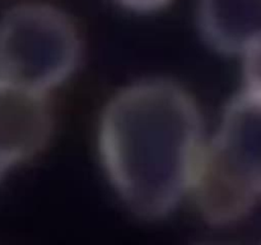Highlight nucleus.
Instances as JSON below:
<instances>
[{
  "instance_id": "f257e3e1",
  "label": "nucleus",
  "mask_w": 261,
  "mask_h": 245,
  "mask_svg": "<svg viewBox=\"0 0 261 245\" xmlns=\"http://www.w3.org/2000/svg\"><path fill=\"white\" fill-rule=\"evenodd\" d=\"M96 135L105 176L135 217L160 221L190 198L208 135L180 83L148 77L121 87L105 104Z\"/></svg>"
},
{
  "instance_id": "f03ea898",
  "label": "nucleus",
  "mask_w": 261,
  "mask_h": 245,
  "mask_svg": "<svg viewBox=\"0 0 261 245\" xmlns=\"http://www.w3.org/2000/svg\"><path fill=\"white\" fill-rule=\"evenodd\" d=\"M261 198V94L242 88L206 137L190 199L204 221L237 222Z\"/></svg>"
},
{
  "instance_id": "7ed1b4c3",
  "label": "nucleus",
  "mask_w": 261,
  "mask_h": 245,
  "mask_svg": "<svg viewBox=\"0 0 261 245\" xmlns=\"http://www.w3.org/2000/svg\"><path fill=\"white\" fill-rule=\"evenodd\" d=\"M83 42L65 12L23 2L0 17V86L48 94L78 70Z\"/></svg>"
},
{
  "instance_id": "20e7f679",
  "label": "nucleus",
  "mask_w": 261,
  "mask_h": 245,
  "mask_svg": "<svg viewBox=\"0 0 261 245\" xmlns=\"http://www.w3.org/2000/svg\"><path fill=\"white\" fill-rule=\"evenodd\" d=\"M53 129L48 96L0 86V151L13 167L42 152Z\"/></svg>"
},
{
  "instance_id": "39448f33",
  "label": "nucleus",
  "mask_w": 261,
  "mask_h": 245,
  "mask_svg": "<svg viewBox=\"0 0 261 245\" xmlns=\"http://www.w3.org/2000/svg\"><path fill=\"white\" fill-rule=\"evenodd\" d=\"M196 24L212 50L242 58L261 45V0H198Z\"/></svg>"
},
{
  "instance_id": "423d86ee",
  "label": "nucleus",
  "mask_w": 261,
  "mask_h": 245,
  "mask_svg": "<svg viewBox=\"0 0 261 245\" xmlns=\"http://www.w3.org/2000/svg\"><path fill=\"white\" fill-rule=\"evenodd\" d=\"M121 9L140 15L154 14L167 9L175 0H112Z\"/></svg>"
},
{
  "instance_id": "0eeeda50",
  "label": "nucleus",
  "mask_w": 261,
  "mask_h": 245,
  "mask_svg": "<svg viewBox=\"0 0 261 245\" xmlns=\"http://www.w3.org/2000/svg\"><path fill=\"white\" fill-rule=\"evenodd\" d=\"M10 168H13V165L9 162V160L5 157L4 153L0 151V181L3 180V178L7 175L8 171H9Z\"/></svg>"
}]
</instances>
